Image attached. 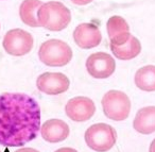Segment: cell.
<instances>
[{"mask_svg":"<svg viewBox=\"0 0 155 152\" xmlns=\"http://www.w3.org/2000/svg\"><path fill=\"white\" fill-rule=\"evenodd\" d=\"M41 111L33 97L22 93L0 94V145L22 147L37 137Z\"/></svg>","mask_w":155,"mask_h":152,"instance_id":"6da1fadb","label":"cell"},{"mask_svg":"<svg viewBox=\"0 0 155 152\" xmlns=\"http://www.w3.org/2000/svg\"><path fill=\"white\" fill-rule=\"evenodd\" d=\"M71 18L70 10L60 1H48L43 3L37 11L39 27L54 32L66 29L71 22Z\"/></svg>","mask_w":155,"mask_h":152,"instance_id":"7a4b0ae2","label":"cell"},{"mask_svg":"<svg viewBox=\"0 0 155 152\" xmlns=\"http://www.w3.org/2000/svg\"><path fill=\"white\" fill-rule=\"evenodd\" d=\"M73 52L67 43L52 39L44 42L38 49V59L49 67H63L72 60Z\"/></svg>","mask_w":155,"mask_h":152,"instance_id":"3957f363","label":"cell"},{"mask_svg":"<svg viewBox=\"0 0 155 152\" xmlns=\"http://www.w3.org/2000/svg\"><path fill=\"white\" fill-rule=\"evenodd\" d=\"M88 148L96 152L110 151L117 141V131L110 124L99 122L91 124L84 134Z\"/></svg>","mask_w":155,"mask_h":152,"instance_id":"277c9868","label":"cell"},{"mask_svg":"<svg viewBox=\"0 0 155 152\" xmlns=\"http://www.w3.org/2000/svg\"><path fill=\"white\" fill-rule=\"evenodd\" d=\"M101 105L105 117L113 121H123L131 113L132 103L129 96L121 90H108L102 97Z\"/></svg>","mask_w":155,"mask_h":152,"instance_id":"5b68a950","label":"cell"},{"mask_svg":"<svg viewBox=\"0 0 155 152\" xmlns=\"http://www.w3.org/2000/svg\"><path fill=\"white\" fill-rule=\"evenodd\" d=\"M34 45V39L22 29H12L3 36L2 46L8 54L13 56H22L28 54Z\"/></svg>","mask_w":155,"mask_h":152,"instance_id":"8992f818","label":"cell"},{"mask_svg":"<svg viewBox=\"0 0 155 152\" xmlns=\"http://www.w3.org/2000/svg\"><path fill=\"white\" fill-rule=\"evenodd\" d=\"M85 67L91 77L95 79H107L116 70V60L106 52H95L87 58Z\"/></svg>","mask_w":155,"mask_h":152,"instance_id":"52a82bcc","label":"cell"},{"mask_svg":"<svg viewBox=\"0 0 155 152\" xmlns=\"http://www.w3.org/2000/svg\"><path fill=\"white\" fill-rule=\"evenodd\" d=\"M70 80L62 73H44L36 79V87L41 93L55 96L67 92Z\"/></svg>","mask_w":155,"mask_h":152,"instance_id":"ba28073f","label":"cell"},{"mask_svg":"<svg viewBox=\"0 0 155 152\" xmlns=\"http://www.w3.org/2000/svg\"><path fill=\"white\" fill-rule=\"evenodd\" d=\"M65 113L72 121L84 122L95 115L96 104L88 97L78 96L71 98L66 103Z\"/></svg>","mask_w":155,"mask_h":152,"instance_id":"9c48e42d","label":"cell"},{"mask_svg":"<svg viewBox=\"0 0 155 152\" xmlns=\"http://www.w3.org/2000/svg\"><path fill=\"white\" fill-rule=\"evenodd\" d=\"M73 41L82 49H91L100 45L102 34L99 27L91 22H83L73 31Z\"/></svg>","mask_w":155,"mask_h":152,"instance_id":"30bf717a","label":"cell"},{"mask_svg":"<svg viewBox=\"0 0 155 152\" xmlns=\"http://www.w3.org/2000/svg\"><path fill=\"white\" fill-rule=\"evenodd\" d=\"M41 136L44 140L50 144H56L65 140L70 134L69 126L62 119L52 118L48 119L41 126Z\"/></svg>","mask_w":155,"mask_h":152,"instance_id":"8fae6325","label":"cell"},{"mask_svg":"<svg viewBox=\"0 0 155 152\" xmlns=\"http://www.w3.org/2000/svg\"><path fill=\"white\" fill-rule=\"evenodd\" d=\"M106 30L110 44L114 46L124 45L132 35L127 20L118 15L108 18L106 22Z\"/></svg>","mask_w":155,"mask_h":152,"instance_id":"7c38bea8","label":"cell"},{"mask_svg":"<svg viewBox=\"0 0 155 152\" xmlns=\"http://www.w3.org/2000/svg\"><path fill=\"white\" fill-rule=\"evenodd\" d=\"M133 128L138 133L149 135L155 132V106H144L136 113Z\"/></svg>","mask_w":155,"mask_h":152,"instance_id":"4fadbf2b","label":"cell"},{"mask_svg":"<svg viewBox=\"0 0 155 152\" xmlns=\"http://www.w3.org/2000/svg\"><path fill=\"white\" fill-rule=\"evenodd\" d=\"M112 53L120 61H130L138 56L141 52V43L137 37L131 35L130 39L121 46H114L110 44Z\"/></svg>","mask_w":155,"mask_h":152,"instance_id":"5bb4252c","label":"cell"},{"mask_svg":"<svg viewBox=\"0 0 155 152\" xmlns=\"http://www.w3.org/2000/svg\"><path fill=\"white\" fill-rule=\"evenodd\" d=\"M43 3L41 0H24L19 7V17L21 22L32 28L39 27L37 11Z\"/></svg>","mask_w":155,"mask_h":152,"instance_id":"9a60e30c","label":"cell"},{"mask_svg":"<svg viewBox=\"0 0 155 152\" xmlns=\"http://www.w3.org/2000/svg\"><path fill=\"white\" fill-rule=\"evenodd\" d=\"M135 85L143 92H155V65H146L136 71Z\"/></svg>","mask_w":155,"mask_h":152,"instance_id":"2e32d148","label":"cell"},{"mask_svg":"<svg viewBox=\"0 0 155 152\" xmlns=\"http://www.w3.org/2000/svg\"><path fill=\"white\" fill-rule=\"evenodd\" d=\"M94 0H71V2L77 5H86L88 3L93 2Z\"/></svg>","mask_w":155,"mask_h":152,"instance_id":"e0dca14e","label":"cell"},{"mask_svg":"<svg viewBox=\"0 0 155 152\" xmlns=\"http://www.w3.org/2000/svg\"><path fill=\"white\" fill-rule=\"evenodd\" d=\"M14 152H39L38 150L34 149V148H30V147H22V148H19L17 149L16 151Z\"/></svg>","mask_w":155,"mask_h":152,"instance_id":"ac0fdd59","label":"cell"},{"mask_svg":"<svg viewBox=\"0 0 155 152\" xmlns=\"http://www.w3.org/2000/svg\"><path fill=\"white\" fill-rule=\"evenodd\" d=\"M54 152H79V151L70 147H63V148H60V149L55 150Z\"/></svg>","mask_w":155,"mask_h":152,"instance_id":"d6986e66","label":"cell"},{"mask_svg":"<svg viewBox=\"0 0 155 152\" xmlns=\"http://www.w3.org/2000/svg\"><path fill=\"white\" fill-rule=\"evenodd\" d=\"M149 152H155V138L152 140V143L150 144V147H149Z\"/></svg>","mask_w":155,"mask_h":152,"instance_id":"ffe728a7","label":"cell"},{"mask_svg":"<svg viewBox=\"0 0 155 152\" xmlns=\"http://www.w3.org/2000/svg\"><path fill=\"white\" fill-rule=\"evenodd\" d=\"M0 152H1V150H0Z\"/></svg>","mask_w":155,"mask_h":152,"instance_id":"44dd1931","label":"cell"}]
</instances>
